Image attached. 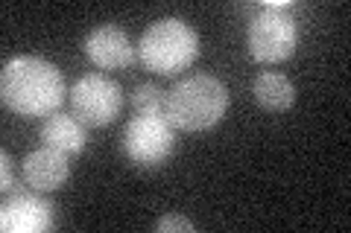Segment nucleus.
<instances>
[{"instance_id": "obj_2", "label": "nucleus", "mask_w": 351, "mask_h": 233, "mask_svg": "<svg viewBox=\"0 0 351 233\" xmlns=\"http://www.w3.org/2000/svg\"><path fill=\"white\" fill-rule=\"evenodd\" d=\"M228 111V87L208 73H196L176 82L167 91L164 117L182 131H202L217 126Z\"/></svg>"}, {"instance_id": "obj_12", "label": "nucleus", "mask_w": 351, "mask_h": 233, "mask_svg": "<svg viewBox=\"0 0 351 233\" xmlns=\"http://www.w3.org/2000/svg\"><path fill=\"white\" fill-rule=\"evenodd\" d=\"M132 108L144 117H164V111H167V94H164L158 85L144 82L132 94Z\"/></svg>"}, {"instance_id": "obj_9", "label": "nucleus", "mask_w": 351, "mask_h": 233, "mask_svg": "<svg viewBox=\"0 0 351 233\" xmlns=\"http://www.w3.org/2000/svg\"><path fill=\"white\" fill-rule=\"evenodd\" d=\"M71 175V163L68 154L59 149H36L24 158V181L32 187L36 193H53L68 181Z\"/></svg>"}, {"instance_id": "obj_8", "label": "nucleus", "mask_w": 351, "mask_h": 233, "mask_svg": "<svg viewBox=\"0 0 351 233\" xmlns=\"http://www.w3.org/2000/svg\"><path fill=\"white\" fill-rule=\"evenodd\" d=\"M53 225V207L38 195L21 193L0 210V228L6 233H41Z\"/></svg>"}, {"instance_id": "obj_1", "label": "nucleus", "mask_w": 351, "mask_h": 233, "mask_svg": "<svg viewBox=\"0 0 351 233\" xmlns=\"http://www.w3.org/2000/svg\"><path fill=\"white\" fill-rule=\"evenodd\" d=\"M64 76L56 64L38 55H15L3 64L0 73V99L9 111L21 117H47L62 108Z\"/></svg>"}, {"instance_id": "obj_7", "label": "nucleus", "mask_w": 351, "mask_h": 233, "mask_svg": "<svg viewBox=\"0 0 351 233\" xmlns=\"http://www.w3.org/2000/svg\"><path fill=\"white\" fill-rule=\"evenodd\" d=\"M85 55L91 59L97 68L106 70H117L135 59V47H132L129 36L114 24H103L88 32L85 38Z\"/></svg>"}, {"instance_id": "obj_4", "label": "nucleus", "mask_w": 351, "mask_h": 233, "mask_svg": "<svg viewBox=\"0 0 351 233\" xmlns=\"http://www.w3.org/2000/svg\"><path fill=\"white\" fill-rule=\"evenodd\" d=\"M290 3H269L252 18L249 24V53L261 64H278L290 59L295 44H299V27L287 15Z\"/></svg>"}, {"instance_id": "obj_3", "label": "nucleus", "mask_w": 351, "mask_h": 233, "mask_svg": "<svg viewBox=\"0 0 351 233\" xmlns=\"http://www.w3.org/2000/svg\"><path fill=\"white\" fill-rule=\"evenodd\" d=\"M138 55L147 70H156L161 76L182 73L199 55V36L179 18H161L144 29L138 41Z\"/></svg>"}, {"instance_id": "obj_13", "label": "nucleus", "mask_w": 351, "mask_h": 233, "mask_svg": "<svg viewBox=\"0 0 351 233\" xmlns=\"http://www.w3.org/2000/svg\"><path fill=\"white\" fill-rule=\"evenodd\" d=\"M158 233H170V230H193V221L191 219H184V216H161L158 219V225H156Z\"/></svg>"}, {"instance_id": "obj_5", "label": "nucleus", "mask_w": 351, "mask_h": 233, "mask_svg": "<svg viewBox=\"0 0 351 233\" xmlns=\"http://www.w3.org/2000/svg\"><path fill=\"white\" fill-rule=\"evenodd\" d=\"M176 149V131L167 117H132L123 128V152L132 163L156 169L173 154Z\"/></svg>"}, {"instance_id": "obj_10", "label": "nucleus", "mask_w": 351, "mask_h": 233, "mask_svg": "<svg viewBox=\"0 0 351 233\" xmlns=\"http://www.w3.org/2000/svg\"><path fill=\"white\" fill-rule=\"evenodd\" d=\"M41 140L44 146L50 149H59L71 158V154H80L88 143V135H85V123L76 114H50L47 120L41 123Z\"/></svg>"}, {"instance_id": "obj_14", "label": "nucleus", "mask_w": 351, "mask_h": 233, "mask_svg": "<svg viewBox=\"0 0 351 233\" xmlns=\"http://www.w3.org/2000/svg\"><path fill=\"white\" fill-rule=\"evenodd\" d=\"M0 161H3V181H0V190L3 193H12L18 190V181H15V172H12V158H9V152H0Z\"/></svg>"}, {"instance_id": "obj_11", "label": "nucleus", "mask_w": 351, "mask_h": 233, "mask_svg": "<svg viewBox=\"0 0 351 233\" xmlns=\"http://www.w3.org/2000/svg\"><path fill=\"white\" fill-rule=\"evenodd\" d=\"M252 94H255V102L263 111H287L295 102V85L284 73H272V70L261 73L252 82Z\"/></svg>"}, {"instance_id": "obj_6", "label": "nucleus", "mask_w": 351, "mask_h": 233, "mask_svg": "<svg viewBox=\"0 0 351 233\" xmlns=\"http://www.w3.org/2000/svg\"><path fill=\"white\" fill-rule=\"evenodd\" d=\"M71 108L85 126H108L123 108V94L114 79L88 73L71 87Z\"/></svg>"}]
</instances>
